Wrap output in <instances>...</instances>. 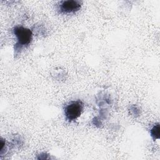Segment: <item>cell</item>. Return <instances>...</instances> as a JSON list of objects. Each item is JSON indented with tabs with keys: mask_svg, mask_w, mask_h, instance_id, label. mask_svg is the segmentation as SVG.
I'll return each instance as SVG.
<instances>
[{
	"mask_svg": "<svg viewBox=\"0 0 160 160\" xmlns=\"http://www.w3.org/2000/svg\"><path fill=\"white\" fill-rule=\"evenodd\" d=\"M84 105L81 100L70 102L64 108V114L66 119L71 122L79 118L83 110Z\"/></svg>",
	"mask_w": 160,
	"mask_h": 160,
	"instance_id": "6da1fadb",
	"label": "cell"
},
{
	"mask_svg": "<svg viewBox=\"0 0 160 160\" xmlns=\"http://www.w3.org/2000/svg\"><path fill=\"white\" fill-rule=\"evenodd\" d=\"M13 32L17 38L18 44L21 46L28 45L32 37L31 31L22 26H16L13 29Z\"/></svg>",
	"mask_w": 160,
	"mask_h": 160,
	"instance_id": "7a4b0ae2",
	"label": "cell"
},
{
	"mask_svg": "<svg viewBox=\"0 0 160 160\" xmlns=\"http://www.w3.org/2000/svg\"><path fill=\"white\" fill-rule=\"evenodd\" d=\"M151 136L153 137V138L158 139L159 138V124H157L155 125L151 131Z\"/></svg>",
	"mask_w": 160,
	"mask_h": 160,
	"instance_id": "277c9868",
	"label": "cell"
},
{
	"mask_svg": "<svg viewBox=\"0 0 160 160\" xmlns=\"http://www.w3.org/2000/svg\"><path fill=\"white\" fill-rule=\"evenodd\" d=\"M81 2H80L79 1H64L60 2L58 10L60 13H72L79 11L81 8Z\"/></svg>",
	"mask_w": 160,
	"mask_h": 160,
	"instance_id": "3957f363",
	"label": "cell"
}]
</instances>
